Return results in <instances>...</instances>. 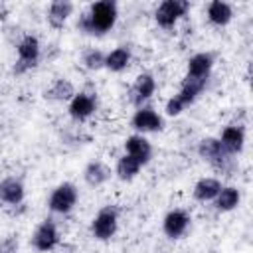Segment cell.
<instances>
[{"instance_id":"cell-15","label":"cell","mask_w":253,"mask_h":253,"mask_svg":"<svg viewBox=\"0 0 253 253\" xmlns=\"http://www.w3.org/2000/svg\"><path fill=\"white\" fill-rule=\"evenodd\" d=\"M73 10H75V6L69 0H55V2H51L49 10H47V24L53 30H61L67 24V20L73 14Z\"/></svg>"},{"instance_id":"cell-14","label":"cell","mask_w":253,"mask_h":253,"mask_svg":"<svg viewBox=\"0 0 253 253\" xmlns=\"http://www.w3.org/2000/svg\"><path fill=\"white\" fill-rule=\"evenodd\" d=\"M213 53L210 51H200L196 55H192L188 59V69L186 75L188 77H200V79H208L211 69H213Z\"/></svg>"},{"instance_id":"cell-19","label":"cell","mask_w":253,"mask_h":253,"mask_svg":"<svg viewBox=\"0 0 253 253\" xmlns=\"http://www.w3.org/2000/svg\"><path fill=\"white\" fill-rule=\"evenodd\" d=\"M130 59H132L130 49L126 45H119L109 53H105V67L113 73H121L130 65Z\"/></svg>"},{"instance_id":"cell-13","label":"cell","mask_w":253,"mask_h":253,"mask_svg":"<svg viewBox=\"0 0 253 253\" xmlns=\"http://www.w3.org/2000/svg\"><path fill=\"white\" fill-rule=\"evenodd\" d=\"M26 198V188L20 178H4L0 182V202L8 206H18Z\"/></svg>"},{"instance_id":"cell-10","label":"cell","mask_w":253,"mask_h":253,"mask_svg":"<svg viewBox=\"0 0 253 253\" xmlns=\"http://www.w3.org/2000/svg\"><path fill=\"white\" fill-rule=\"evenodd\" d=\"M190 221L192 219H190V213L188 211H184V210H172L162 219V231H164L166 237L178 239V237H182L188 231Z\"/></svg>"},{"instance_id":"cell-9","label":"cell","mask_w":253,"mask_h":253,"mask_svg":"<svg viewBox=\"0 0 253 253\" xmlns=\"http://www.w3.org/2000/svg\"><path fill=\"white\" fill-rule=\"evenodd\" d=\"M69 117L75 121H87L95 111H97V97L95 93H75L73 99L69 101Z\"/></svg>"},{"instance_id":"cell-20","label":"cell","mask_w":253,"mask_h":253,"mask_svg":"<svg viewBox=\"0 0 253 253\" xmlns=\"http://www.w3.org/2000/svg\"><path fill=\"white\" fill-rule=\"evenodd\" d=\"M233 18V8L223 0H213L208 4V20L213 26H227Z\"/></svg>"},{"instance_id":"cell-27","label":"cell","mask_w":253,"mask_h":253,"mask_svg":"<svg viewBox=\"0 0 253 253\" xmlns=\"http://www.w3.org/2000/svg\"><path fill=\"white\" fill-rule=\"evenodd\" d=\"M184 109H186V107H184L176 97H170V99L166 101V109H164V111H166V115H170V117H178Z\"/></svg>"},{"instance_id":"cell-8","label":"cell","mask_w":253,"mask_h":253,"mask_svg":"<svg viewBox=\"0 0 253 253\" xmlns=\"http://www.w3.org/2000/svg\"><path fill=\"white\" fill-rule=\"evenodd\" d=\"M130 125L134 130H138L140 134L144 132H158L164 126L162 117L152 109V107H138L130 119Z\"/></svg>"},{"instance_id":"cell-25","label":"cell","mask_w":253,"mask_h":253,"mask_svg":"<svg viewBox=\"0 0 253 253\" xmlns=\"http://www.w3.org/2000/svg\"><path fill=\"white\" fill-rule=\"evenodd\" d=\"M81 61H83V65H85L87 69H91V71H97V69L105 67V53H103L101 49H95V47H91V49H85V51H83V55H81Z\"/></svg>"},{"instance_id":"cell-11","label":"cell","mask_w":253,"mask_h":253,"mask_svg":"<svg viewBox=\"0 0 253 253\" xmlns=\"http://www.w3.org/2000/svg\"><path fill=\"white\" fill-rule=\"evenodd\" d=\"M125 154L132 156L134 160H138L144 166L152 158V144L142 134H132L125 140Z\"/></svg>"},{"instance_id":"cell-21","label":"cell","mask_w":253,"mask_h":253,"mask_svg":"<svg viewBox=\"0 0 253 253\" xmlns=\"http://www.w3.org/2000/svg\"><path fill=\"white\" fill-rule=\"evenodd\" d=\"M221 190V182L217 178H200L194 186V198L198 202H213Z\"/></svg>"},{"instance_id":"cell-2","label":"cell","mask_w":253,"mask_h":253,"mask_svg":"<svg viewBox=\"0 0 253 253\" xmlns=\"http://www.w3.org/2000/svg\"><path fill=\"white\" fill-rule=\"evenodd\" d=\"M117 229H119V210L115 206H103L91 221L93 237L99 241H109L115 237Z\"/></svg>"},{"instance_id":"cell-23","label":"cell","mask_w":253,"mask_h":253,"mask_svg":"<svg viewBox=\"0 0 253 253\" xmlns=\"http://www.w3.org/2000/svg\"><path fill=\"white\" fill-rule=\"evenodd\" d=\"M239 200H241V196L235 186H221L213 204H215V210H219V211H231L239 206Z\"/></svg>"},{"instance_id":"cell-3","label":"cell","mask_w":253,"mask_h":253,"mask_svg":"<svg viewBox=\"0 0 253 253\" xmlns=\"http://www.w3.org/2000/svg\"><path fill=\"white\" fill-rule=\"evenodd\" d=\"M40 53H42L40 40L32 34H26L18 43V59L14 65V73L22 75V73L30 71L32 67H36L40 61Z\"/></svg>"},{"instance_id":"cell-1","label":"cell","mask_w":253,"mask_h":253,"mask_svg":"<svg viewBox=\"0 0 253 253\" xmlns=\"http://www.w3.org/2000/svg\"><path fill=\"white\" fill-rule=\"evenodd\" d=\"M119 6L115 0H99L89 6L85 14L79 16L77 28L87 36H103L117 24Z\"/></svg>"},{"instance_id":"cell-24","label":"cell","mask_w":253,"mask_h":253,"mask_svg":"<svg viewBox=\"0 0 253 253\" xmlns=\"http://www.w3.org/2000/svg\"><path fill=\"white\" fill-rule=\"evenodd\" d=\"M140 168H142V164H140L138 160H134V158H132V156H128V154H123V156L117 160L115 174H117V178H119V180L128 182V180H132V178L140 172Z\"/></svg>"},{"instance_id":"cell-17","label":"cell","mask_w":253,"mask_h":253,"mask_svg":"<svg viewBox=\"0 0 253 253\" xmlns=\"http://www.w3.org/2000/svg\"><path fill=\"white\" fill-rule=\"evenodd\" d=\"M111 168L103 162V160H91L87 166H85V170H83V180L91 186V188H99V186H103L109 178H111Z\"/></svg>"},{"instance_id":"cell-18","label":"cell","mask_w":253,"mask_h":253,"mask_svg":"<svg viewBox=\"0 0 253 253\" xmlns=\"http://www.w3.org/2000/svg\"><path fill=\"white\" fill-rule=\"evenodd\" d=\"M156 91V79L152 73H140L132 83V101L136 105L148 101Z\"/></svg>"},{"instance_id":"cell-7","label":"cell","mask_w":253,"mask_h":253,"mask_svg":"<svg viewBox=\"0 0 253 253\" xmlns=\"http://www.w3.org/2000/svg\"><path fill=\"white\" fill-rule=\"evenodd\" d=\"M57 243H59L57 225L53 223V219H43V221L36 227V231H34V235H32V245H34V249L45 253V251L55 249Z\"/></svg>"},{"instance_id":"cell-6","label":"cell","mask_w":253,"mask_h":253,"mask_svg":"<svg viewBox=\"0 0 253 253\" xmlns=\"http://www.w3.org/2000/svg\"><path fill=\"white\" fill-rule=\"evenodd\" d=\"M198 154H200L206 162H210L213 168H219V170L225 168V166L229 164V160H231V156L223 150L219 138H213V136H208V138H202V140H200V144H198Z\"/></svg>"},{"instance_id":"cell-5","label":"cell","mask_w":253,"mask_h":253,"mask_svg":"<svg viewBox=\"0 0 253 253\" xmlns=\"http://www.w3.org/2000/svg\"><path fill=\"white\" fill-rule=\"evenodd\" d=\"M190 10V2L186 0H164L158 4L156 12H154V20L160 28L170 30L178 24V20L182 16H186Z\"/></svg>"},{"instance_id":"cell-12","label":"cell","mask_w":253,"mask_h":253,"mask_svg":"<svg viewBox=\"0 0 253 253\" xmlns=\"http://www.w3.org/2000/svg\"><path fill=\"white\" fill-rule=\"evenodd\" d=\"M219 142L223 146V150L229 154V156H235L243 150L245 146V130L241 126H235V125H229L221 130V136H219Z\"/></svg>"},{"instance_id":"cell-16","label":"cell","mask_w":253,"mask_h":253,"mask_svg":"<svg viewBox=\"0 0 253 253\" xmlns=\"http://www.w3.org/2000/svg\"><path fill=\"white\" fill-rule=\"evenodd\" d=\"M206 83H208V79H200V77H184V81H182V85H180V91L174 95L184 107H188V105H192L196 99H198V95L206 89Z\"/></svg>"},{"instance_id":"cell-26","label":"cell","mask_w":253,"mask_h":253,"mask_svg":"<svg viewBox=\"0 0 253 253\" xmlns=\"http://www.w3.org/2000/svg\"><path fill=\"white\" fill-rule=\"evenodd\" d=\"M18 251H20V239L16 233H10L0 241V253H18Z\"/></svg>"},{"instance_id":"cell-22","label":"cell","mask_w":253,"mask_h":253,"mask_svg":"<svg viewBox=\"0 0 253 253\" xmlns=\"http://www.w3.org/2000/svg\"><path fill=\"white\" fill-rule=\"evenodd\" d=\"M45 99L49 101H71L75 95V87L69 79H55L47 89H45Z\"/></svg>"},{"instance_id":"cell-4","label":"cell","mask_w":253,"mask_h":253,"mask_svg":"<svg viewBox=\"0 0 253 253\" xmlns=\"http://www.w3.org/2000/svg\"><path fill=\"white\" fill-rule=\"evenodd\" d=\"M79 200V190L73 182H61L53 188L47 200V208L53 213H69Z\"/></svg>"}]
</instances>
